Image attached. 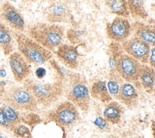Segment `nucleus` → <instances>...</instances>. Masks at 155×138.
I'll list each match as a JSON object with an SVG mask.
<instances>
[{
  "label": "nucleus",
  "instance_id": "obj_31",
  "mask_svg": "<svg viewBox=\"0 0 155 138\" xmlns=\"http://www.w3.org/2000/svg\"><path fill=\"white\" fill-rule=\"evenodd\" d=\"M35 74H36V76L38 77V79H42L46 75V70L44 68L39 67L36 68L35 71Z\"/></svg>",
  "mask_w": 155,
  "mask_h": 138
},
{
  "label": "nucleus",
  "instance_id": "obj_10",
  "mask_svg": "<svg viewBox=\"0 0 155 138\" xmlns=\"http://www.w3.org/2000/svg\"><path fill=\"white\" fill-rule=\"evenodd\" d=\"M0 18L15 31L22 33L25 28L23 16L18 10L8 2H4L0 7Z\"/></svg>",
  "mask_w": 155,
  "mask_h": 138
},
{
  "label": "nucleus",
  "instance_id": "obj_2",
  "mask_svg": "<svg viewBox=\"0 0 155 138\" xmlns=\"http://www.w3.org/2000/svg\"><path fill=\"white\" fill-rule=\"evenodd\" d=\"M23 86L34 96L39 106L47 108L56 103L63 95V81L57 78L54 82H40L27 78Z\"/></svg>",
  "mask_w": 155,
  "mask_h": 138
},
{
  "label": "nucleus",
  "instance_id": "obj_26",
  "mask_svg": "<svg viewBox=\"0 0 155 138\" xmlns=\"http://www.w3.org/2000/svg\"><path fill=\"white\" fill-rule=\"evenodd\" d=\"M25 116H21V122L24 121L25 123L30 125V126H35L36 125L41 123L42 122V118L35 113V112H25Z\"/></svg>",
  "mask_w": 155,
  "mask_h": 138
},
{
  "label": "nucleus",
  "instance_id": "obj_23",
  "mask_svg": "<svg viewBox=\"0 0 155 138\" xmlns=\"http://www.w3.org/2000/svg\"><path fill=\"white\" fill-rule=\"evenodd\" d=\"M124 51L122 47L121 44L113 42L109 46V65L110 68H114L116 62L118 58L124 53Z\"/></svg>",
  "mask_w": 155,
  "mask_h": 138
},
{
  "label": "nucleus",
  "instance_id": "obj_30",
  "mask_svg": "<svg viewBox=\"0 0 155 138\" xmlns=\"http://www.w3.org/2000/svg\"><path fill=\"white\" fill-rule=\"evenodd\" d=\"M148 63L149 64V65L151 66L153 68H154V64H155V48L154 47H151L150 52L148 57Z\"/></svg>",
  "mask_w": 155,
  "mask_h": 138
},
{
  "label": "nucleus",
  "instance_id": "obj_32",
  "mask_svg": "<svg viewBox=\"0 0 155 138\" xmlns=\"http://www.w3.org/2000/svg\"><path fill=\"white\" fill-rule=\"evenodd\" d=\"M6 75V72L4 70H0V77H5Z\"/></svg>",
  "mask_w": 155,
  "mask_h": 138
},
{
  "label": "nucleus",
  "instance_id": "obj_25",
  "mask_svg": "<svg viewBox=\"0 0 155 138\" xmlns=\"http://www.w3.org/2000/svg\"><path fill=\"white\" fill-rule=\"evenodd\" d=\"M12 131L16 137L31 138L30 130L26 125L21 123L15 125Z\"/></svg>",
  "mask_w": 155,
  "mask_h": 138
},
{
  "label": "nucleus",
  "instance_id": "obj_20",
  "mask_svg": "<svg viewBox=\"0 0 155 138\" xmlns=\"http://www.w3.org/2000/svg\"><path fill=\"white\" fill-rule=\"evenodd\" d=\"M105 5L111 13L117 16L127 18L130 15L126 0H105Z\"/></svg>",
  "mask_w": 155,
  "mask_h": 138
},
{
  "label": "nucleus",
  "instance_id": "obj_12",
  "mask_svg": "<svg viewBox=\"0 0 155 138\" xmlns=\"http://www.w3.org/2000/svg\"><path fill=\"white\" fill-rule=\"evenodd\" d=\"M58 60L68 70L78 68L79 62V53L78 46L62 44L54 51Z\"/></svg>",
  "mask_w": 155,
  "mask_h": 138
},
{
  "label": "nucleus",
  "instance_id": "obj_11",
  "mask_svg": "<svg viewBox=\"0 0 155 138\" xmlns=\"http://www.w3.org/2000/svg\"><path fill=\"white\" fill-rule=\"evenodd\" d=\"M8 56V64L15 80L23 82L31 73L30 64L18 51H13Z\"/></svg>",
  "mask_w": 155,
  "mask_h": 138
},
{
  "label": "nucleus",
  "instance_id": "obj_5",
  "mask_svg": "<svg viewBox=\"0 0 155 138\" xmlns=\"http://www.w3.org/2000/svg\"><path fill=\"white\" fill-rule=\"evenodd\" d=\"M2 100L18 111L36 112L39 110L36 100L24 86L10 88L4 93Z\"/></svg>",
  "mask_w": 155,
  "mask_h": 138
},
{
  "label": "nucleus",
  "instance_id": "obj_21",
  "mask_svg": "<svg viewBox=\"0 0 155 138\" xmlns=\"http://www.w3.org/2000/svg\"><path fill=\"white\" fill-rule=\"evenodd\" d=\"M124 82V79L116 71L114 68H110L108 76V82H106V84L108 91L112 98L116 99L120 85Z\"/></svg>",
  "mask_w": 155,
  "mask_h": 138
},
{
  "label": "nucleus",
  "instance_id": "obj_18",
  "mask_svg": "<svg viewBox=\"0 0 155 138\" xmlns=\"http://www.w3.org/2000/svg\"><path fill=\"white\" fill-rule=\"evenodd\" d=\"M89 91L90 95L93 99L101 102L106 104L112 100L113 98L108 91L106 82L104 80H97L94 82Z\"/></svg>",
  "mask_w": 155,
  "mask_h": 138
},
{
  "label": "nucleus",
  "instance_id": "obj_14",
  "mask_svg": "<svg viewBox=\"0 0 155 138\" xmlns=\"http://www.w3.org/2000/svg\"><path fill=\"white\" fill-rule=\"evenodd\" d=\"M45 18L50 23L58 24L70 22L71 15L67 6L62 4H54L46 10Z\"/></svg>",
  "mask_w": 155,
  "mask_h": 138
},
{
  "label": "nucleus",
  "instance_id": "obj_33",
  "mask_svg": "<svg viewBox=\"0 0 155 138\" xmlns=\"http://www.w3.org/2000/svg\"><path fill=\"white\" fill-rule=\"evenodd\" d=\"M0 138H7V137H5V136H4L3 135H2V134L0 133Z\"/></svg>",
  "mask_w": 155,
  "mask_h": 138
},
{
  "label": "nucleus",
  "instance_id": "obj_8",
  "mask_svg": "<svg viewBox=\"0 0 155 138\" xmlns=\"http://www.w3.org/2000/svg\"><path fill=\"white\" fill-rule=\"evenodd\" d=\"M124 51L142 64H148L151 46L141 39L133 36L121 43Z\"/></svg>",
  "mask_w": 155,
  "mask_h": 138
},
{
  "label": "nucleus",
  "instance_id": "obj_28",
  "mask_svg": "<svg viewBox=\"0 0 155 138\" xmlns=\"http://www.w3.org/2000/svg\"><path fill=\"white\" fill-rule=\"evenodd\" d=\"M0 126L4 128L8 129L10 130H12L14 126V125L8 119V118L7 117L6 115L4 113L1 107H0Z\"/></svg>",
  "mask_w": 155,
  "mask_h": 138
},
{
  "label": "nucleus",
  "instance_id": "obj_6",
  "mask_svg": "<svg viewBox=\"0 0 155 138\" xmlns=\"http://www.w3.org/2000/svg\"><path fill=\"white\" fill-rule=\"evenodd\" d=\"M45 119L62 128H70L80 122L81 116L78 108L66 100L50 110L46 114Z\"/></svg>",
  "mask_w": 155,
  "mask_h": 138
},
{
  "label": "nucleus",
  "instance_id": "obj_27",
  "mask_svg": "<svg viewBox=\"0 0 155 138\" xmlns=\"http://www.w3.org/2000/svg\"><path fill=\"white\" fill-rule=\"evenodd\" d=\"M82 31L81 30H70L67 31V38L73 45L79 43L80 38L82 36Z\"/></svg>",
  "mask_w": 155,
  "mask_h": 138
},
{
  "label": "nucleus",
  "instance_id": "obj_16",
  "mask_svg": "<svg viewBox=\"0 0 155 138\" xmlns=\"http://www.w3.org/2000/svg\"><path fill=\"white\" fill-rule=\"evenodd\" d=\"M103 111V117L109 123L118 124L124 113V106L116 101H110L105 104Z\"/></svg>",
  "mask_w": 155,
  "mask_h": 138
},
{
  "label": "nucleus",
  "instance_id": "obj_4",
  "mask_svg": "<svg viewBox=\"0 0 155 138\" xmlns=\"http://www.w3.org/2000/svg\"><path fill=\"white\" fill-rule=\"evenodd\" d=\"M13 35L16 42L18 52L29 64L40 65L52 59V52L43 47L27 34L14 31Z\"/></svg>",
  "mask_w": 155,
  "mask_h": 138
},
{
  "label": "nucleus",
  "instance_id": "obj_29",
  "mask_svg": "<svg viewBox=\"0 0 155 138\" xmlns=\"http://www.w3.org/2000/svg\"><path fill=\"white\" fill-rule=\"evenodd\" d=\"M108 122L103 117H97L94 121V124L101 130H104L107 128Z\"/></svg>",
  "mask_w": 155,
  "mask_h": 138
},
{
  "label": "nucleus",
  "instance_id": "obj_1",
  "mask_svg": "<svg viewBox=\"0 0 155 138\" xmlns=\"http://www.w3.org/2000/svg\"><path fill=\"white\" fill-rule=\"evenodd\" d=\"M63 85V94L67 100L81 111H88L90 107V95L85 77L79 73L67 69Z\"/></svg>",
  "mask_w": 155,
  "mask_h": 138
},
{
  "label": "nucleus",
  "instance_id": "obj_24",
  "mask_svg": "<svg viewBox=\"0 0 155 138\" xmlns=\"http://www.w3.org/2000/svg\"><path fill=\"white\" fill-rule=\"evenodd\" d=\"M1 107L8 119L14 126L21 123V117L19 111L5 103H3Z\"/></svg>",
  "mask_w": 155,
  "mask_h": 138
},
{
  "label": "nucleus",
  "instance_id": "obj_22",
  "mask_svg": "<svg viewBox=\"0 0 155 138\" xmlns=\"http://www.w3.org/2000/svg\"><path fill=\"white\" fill-rule=\"evenodd\" d=\"M130 15L137 19H144L148 17L145 9V0H126Z\"/></svg>",
  "mask_w": 155,
  "mask_h": 138
},
{
  "label": "nucleus",
  "instance_id": "obj_17",
  "mask_svg": "<svg viewBox=\"0 0 155 138\" xmlns=\"http://www.w3.org/2000/svg\"><path fill=\"white\" fill-rule=\"evenodd\" d=\"M139 82L144 90L148 94L154 91V69L147 64H142L139 73Z\"/></svg>",
  "mask_w": 155,
  "mask_h": 138
},
{
  "label": "nucleus",
  "instance_id": "obj_3",
  "mask_svg": "<svg viewBox=\"0 0 155 138\" xmlns=\"http://www.w3.org/2000/svg\"><path fill=\"white\" fill-rule=\"evenodd\" d=\"M27 35L45 48L54 52L63 44L65 31L64 27L58 24L36 22L28 27Z\"/></svg>",
  "mask_w": 155,
  "mask_h": 138
},
{
  "label": "nucleus",
  "instance_id": "obj_9",
  "mask_svg": "<svg viewBox=\"0 0 155 138\" xmlns=\"http://www.w3.org/2000/svg\"><path fill=\"white\" fill-rule=\"evenodd\" d=\"M106 34L113 42L122 43L127 40L131 33V25L125 18L116 16L108 22L105 27Z\"/></svg>",
  "mask_w": 155,
  "mask_h": 138
},
{
  "label": "nucleus",
  "instance_id": "obj_13",
  "mask_svg": "<svg viewBox=\"0 0 155 138\" xmlns=\"http://www.w3.org/2000/svg\"><path fill=\"white\" fill-rule=\"evenodd\" d=\"M116 100L128 109L136 108L139 102L137 88L132 84L124 81L120 85Z\"/></svg>",
  "mask_w": 155,
  "mask_h": 138
},
{
  "label": "nucleus",
  "instance_id": "obj_19",
  "mask_svg": "<svg viewBox=\"0 0 155 138\" xmlns=\"http://www.w3.org/2000/svg\"><path fill=\"white\" fill-rule=\"evenodd\" d=\"M13 33L3 22H0V48L5 55L10 54L14 48Z\"/></svg>",
  "mask_w": 155,
  "mask_h": 138
},
{
  "label": "nucleus",
  "instance_id": "obj_15",
  "mask_svg": "<svg viewBox=\"0 0 155 138\" xmlns=\"http://www.w3.org/2000/svg\"><path fill=\"white\" fill-rule=\"evenodd\" d=\"M131 31H133L134 36L145 42L151 47L154 46L155 30L153 24H146L136 21L131 25Z\"/></svg>",
  "mask_w": 155,
  "mask_h": 138
},
{
  "label": "nucleus",
  "instance_id": "obj_7",
  "mask_svg": "<svg viewBox=\"0 0 155 138\" xmlns=\"http://www.w3.org/2000/svg\"><path fill=\"white\" fill-rule=\"evenodd\" d=\"M141 64L126 54L122 53L117 59L114 69L124 81L134 85L136 88L140 87L139 82V73Z\"/></svg>",
  "mask_w": 155,
  "mask_h": 138
}]
</instances>
